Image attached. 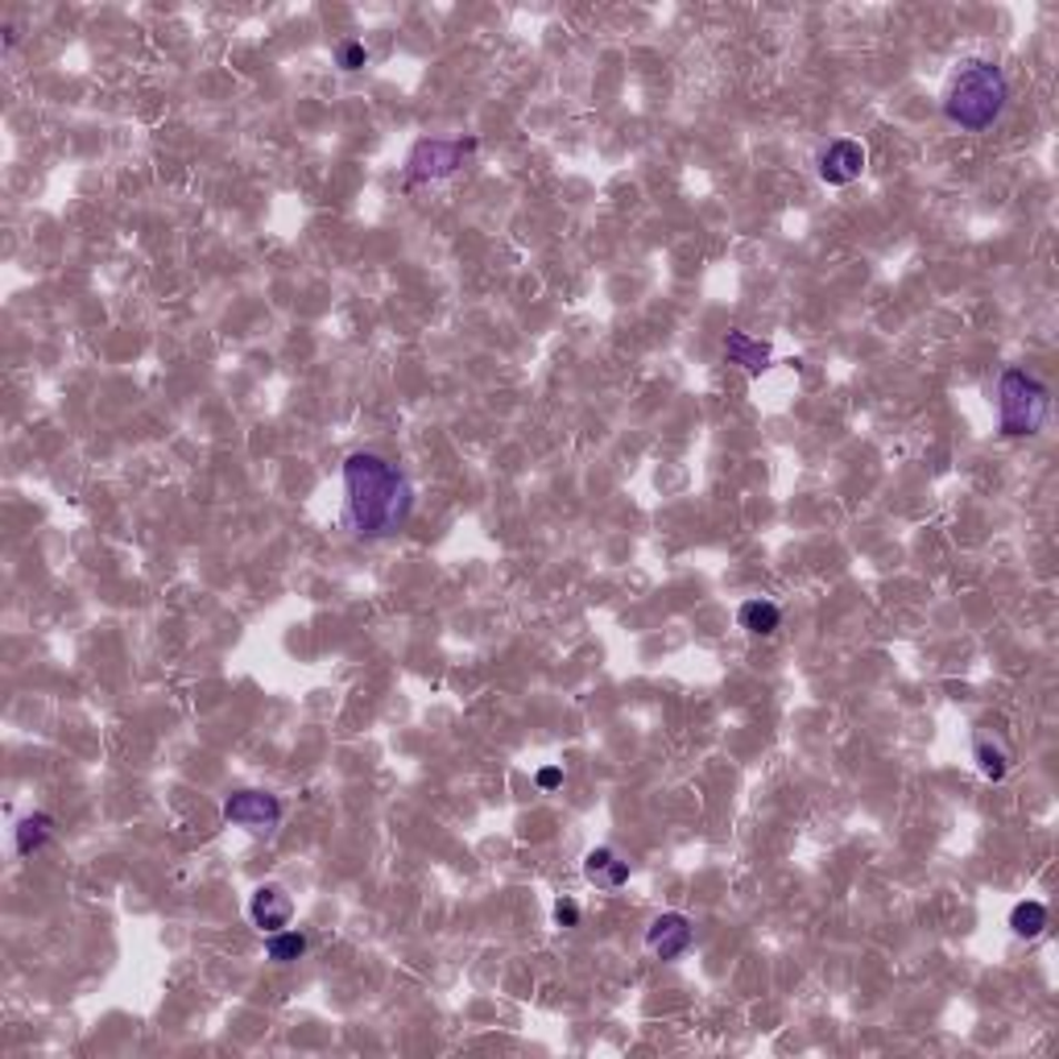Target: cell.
Segmentation results:
<instances>
[{
  "mask_svg": "<svg viewBox=\"0 0 1059 1059\" xmlns=\"http://www.w3.org/2000/svg\"><path fill=\"white\" fill-rule=\"evenodd\" d=\"M349 522L361 538H394L414 514V488L406 472L377 452H352L344 460Z\"/></svg>",
  "mask_w": 1059,
  "mask_h": 1059,
  "instance_id": "cell-1",
  "label": "cell"
},
{
  "mask_svg": "<svg viewBox=\"0 0 1059 1059\" xmlns=\"http://www.w3.org/2000/svg\"><path fill=\"white\" fill-rule=\"evenodd\" d=\"M1006 100H1010L1006 71L989 59H972L956 71L944 91V117L965 133H985L1006 112Z\"/></svg>",
  "mask_w": 1059,
  "mask_h": 1059,
  "instance_id": "cell-2",
  "label": "cell"
},
{
  "mask_svg": "<svg viewBox=\"0 0 1059 1059\" xmlns=\"http://www.w3.org/2000/svg\"><path fill=\"white\" fill-rule=\"evenodd\" d=\"M1051 414V390L1027 369H1006L998 381V423L1006 440L1039 435Z\"/></svg>",
  "mask_w": 1059,
  "mask_h": 1059,
  "instance_id": "cell-3",
  "label": "cell"
},
{
  "mask_svg": "<svg viewBox=\"0 0 1059 1059\" xmlns=\"http://www.w3.org/2000/svg\"><path fill=\"white\" fill-rule=\"evenodd\" d=\"M476 137H423L406 158V186L452 179L455 170L476 153Z\"/></svg>",
  "mask_w": 1059,
  "mask_h": 1059,
  "instance_id": "cell-4",
  "label": "cell"
},
{
  "mask_svg": "<svg viewBox=\"0 0 1059 1059\" xmlns=\"http://www.w3.org/2000/svg\"><path fill=\"white\" fill-rule=\"evenodd\" d=\"M224 819L253 836H270L282 824V799L270 790H236L224 799Z\"/></svg>",
  "mask_w": 1059,
  "mask_h": 1059,
  "instance_id": "cell-5",
  "label": "cell"
},
{
  "mask_svg": "<svg viewBox=\"0 0 1059 1059\" xmlns=\"http://www.w3.org/2000/svg\"><path fill=\"white\" fill-rule=\"evenodd\" d=\"M865 174V145L853 137H840L833 145L819 150V179L828 186H848Z\"/></svg>",
  "mask_w": 1059,
  "mask_h": 1059,
  "instance_id": "cell-6",
  "label": "cell"
},
{
  "mask_svg": "<svg viewBox=\"0 0 1059 1059\" xmlns=\"http://www.w3.org/2000/svg\"><path fill=\"white\" fill-rule=\"evenodd\" d=\"M646 948L658 960H679L692 948V919L679 915V910H666L658 915L650 927H646Z\"/></svg>",
  "mask_w": 1059,
  "mask_h": 1059,
  "instance_id": "cell-7",
  "label": "cell"
},
{
  "mask_svg": "<svg viewBox=\"0 0 1059 1059\" xmlns=\"http://www.w3.org/2000/svg\"><path fill=\"white\" fill-rule=\"evenodd\" d=\"M249 919H253L265 936H273V931L290 927V919H294V902H290V894L282 890V886H258L253 898H249Z\"/></svg>",
  "mask_w": 1059,
  "mask_h": 1059,
  "instance_id": "cell-8",
  "label": "cell"
},
{
  "mask_svg": "<svg viewBox=\"0 0 1059 1059\" xmlns=\"http://www.w3.org/2000/svg\"><path fill=\"white\" fill-rule=\"evenodd\" d=\"M725 356H728V364H737V369L749 373V377H762V373L774 364L770 344H766V340H754V335H745V332L725 335Z\"/></svg>",
  "mask_w": 1059,
  "mask_h": 1059,
  "instance_id": "cell-9",
  "label": "cell"
},
{
  "mask_svg": "<svg viewBox=\"0 0 1059 1059\" xmlns=\"http://www.w3.org/2000/svg\"><path fill=\"white\" fill-rule=\"evenodd\" d=\"M584 878H588L592 886L617 890V886L629 881V861H621L613 848H592L588 857H584Z\"/></svg>",
  "mask_w": 1059,
  "mask_h": 1059,
  "instance_id": "cell-10",
  "label": "cell"
},
{
  "mask_svg": "<svg viewBox=\"0 0 1059 1059\" xmlns=\"http://www.w3.org/2000/svg\"><path fill=\"white\" fill-rule=\"evenodd\" d=\"M737 625H742L745 634L754 637H770L778 634V625H783V608L774 605V601H745L742 608H737Z\"/></svg>",
  "mask_w": 1059,
  "mask_h": 1059,
  "instance_id": "cell-11",
  "label": "cell"
},
{
  "mask_svg": "<svg viewBox=\"0 0 1059 1059\" xmlns=\"http://www.w3.org/2000/svg\"><path fill=\"white\" fill-rule=\"evenodd\" d=\"M50 836H54V819L42 816V811L26 816L21 824H17V857H33L38 848H46Z\"/></svg>",
  "mask_w": 1059,
  "mask_h": 1059,
  "instance_id": "cell-12",
  "label": "cell"
},
{
  "mask_svg": "<svg viewBox=\"0 0 1059 1059\" xmlns=\"http://www.w3.org/2000/svg\"><path fill=\"white\" fill-rule=\"evenodd\" d=\"M1047 907L1043 902H1035V898H1027V902H1018L1015 910H1010V931H1015L1018 939H1039L1047 931Z\"/></svg>",
  "mask_w": 1059,
  "mask_h": 1059,
  "instance_id": "cell-13",
  "label": "cell"
},
{
  "mask_svg": "<svg viewBox=\"0 0 1059 1059\" xmlns=\"http://www.w3.org/2000/svg\"><path fill=\"white\" fill-rule=\"evenodd\" d=\"M306 944H311V939H306L303 931L282 927V931H273V936L265 939V956H270L273 965H294V960L306 956Z\"/></svg>",
  "mask_w": 1059,
  "mask_h": 1059,
  "instance_id": "cell-14",
  "label": "cell"
},
{
  "mask_svg": "<svg viewBox=\"0 0 1059 1059\" xmlns=\"http://www.w3.org/2000/svg\"><path fill=\"white\" fill-rule=\"evenodd\" d=\"M972 754H977V770H981L989 783H1001V778L1010 774V754H1006L998 742H989L985 733L972 742Z\"/></svg>",
  "mask_w": 1059,
  "mask_h": 1059,
  "instance_id": "cell-15",
  "label": "cell"
},
{
  "mask_svg": "<svg viewBox=\"0 0 1059 1059\" xmlns=\"http://www.w3.org/2000/svg\"><path fill=\"white\" fill-rule=\"evenodd\" d=\"M335 62H340V71H361L369 62V50H364V42H340L335 46Z\"/></svg>",
  "mask_w": 1059,
  "mask_h": 1059,
  "instance_id": "cell-16",
  "label": "cell"
},
{
  "mask_svg": "<svg viewBox=\"0 0 1059 1059\" xmlns=\"http://www.w3.org/2000/svg\"><path fill=\"white\" fill-rule=\"evenodd\" d=\"M555 924H559V927L579 924V907H575L572 898H559V902H555Z\"/></svg>",
  "mask_w": 1059,
  "mask_h": 1059,
  "instance_id": "cell-17",
  "label": "cell"
},
{
  "mask_svg": "<svg viewBox=\"0 0 1059 1059\" xmlns=\"http://www.w3.org/2000/svg\"><path fill=\"white\" fill-rule=\"evenodd\" d=\"M538 787H543V790L563 787V770H559V766H543V770H538Z\"/></svg>",
  "mask_w": 1059,
  "mask_h": 1059,
  "instance_id": "cell-18",
  "label": "cell"
}]
</instances>
